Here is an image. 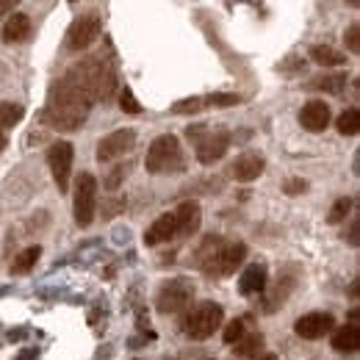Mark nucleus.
<instances>
[{"mask_svg":"<svg viewBox=\"0 0 360 360\" xmlns=\"http://www.w3.org/2000/svg\"><path fill=\"white\" fill-rule=\"evenodd\" d=\"M344 42L349 47V53H360V25L352 22L347 31H344Z\"/></svg>","mask_w":360,"mask_h":360,"instance_id":"32","label":"nucleus"},{"mask_svg":"<svg viewBox=\"0 0 360 360\" xmlns=\"http://www.w3.org/2000/svg\"><path fill=\"white\" fill-rule=\"evenodd\" d=\"M349 211H352V200H349V197H338V200L333 202L330 214H327V222H330V225H338V222L347 219Z\"/></svg>","mask_w":360,"mask_h":360,"instance_id":"28","label":"nucleus"},{"mask_svg":"<svg viewBox=\"0 0 360 360\" xmlns=\"http://www.w3.org/2000/svg\"><path fill=\"white\" fill-rule=\"evenodd\" d=\"M89 94L78 89L70 78H61L53 89H50V97H47V108H45V122L56 131H78L86 117L91 111Z\"/></svg>","mask_w":360,"mask_h":360,"instance_id":"1","label":"nucleus"},{"mask_svg":"<svg viewBox=\"0 0 360 360\" xmlns=\"http://www.w3.org/2000/svg\"><path fill=\"white\" fill-rule=\"evenodd\" d=\"M202 103H205V108L208 105H214V108H230V105H238L241 97L238 94H230V91H214V94H205Z\"/></svg>","mask_w":360,"mask_h":360,"instance_id":"27","label":"nucleus"},{"mask_svg":"<svg viewBox=\"0 0 360 360\" xmlns=\"http://www.w3.org/2000/svg\"><path fill=\"white\" fill-rule=\"evenodd\" d=\"M136 144V131L134 128H120L114 134L103 136L97 144V161L100 164H114L120 158H125Z\"/></svg>","mask_w":360,"mask_h":360,"instance_id":"12","label":"nucleus"},{"mask_svg":"<svg viewBox=\"0 0 360 360\" xmlns=\"http://www.w3.org/2000/svg\"><path fill=\"white\" fill-rule=\"evenodd\" d=\"M31 28H34L31 17H28L25 11H14V14H8V20H6L0 37H3L6 45H17V42H25V39L31 37Z\"/></svg>","mask_w":360,"mask_h":360,"instance_id":"19","label":"nucleus"},{"mask_svg":"<svg viewBox=\"0 0 360 360\" xmlns=\"http://www.w3.org/2000/svg\"><path fill=\"white\" fill-rule=\"evenodd\" d=\"M128 175V167H114V172H111V178L105 180V188L108 191H117L120 188V183H122V178Z\"/></svg>","mask_w":360,"mask_h":360,"instance_id":"34","label":"nucleus"},{"mask_svg":"<svg viewBox=\"0 0 360 360\" xmlns=\"http://www.w3.org/2000/svg\"><path fill=\"white\" fill-rule=\"evenodd\" d=\"M120 108H122L125 114H141V105H139V100H136L134 91L128 89V86L120 91Z\"/></svg>","mask_w":360,"mask_h":360,"instance_id":"31","label":"nucleus"},{"mask_svg":"<svg viewBox=\"0 0 360 360\" xmlns=\"http://www.w3.org/2000/svg\"><path fill=\"white\" fill-rule=\"evenodd\" d=\"M333 349L335 352H358L360 347V324H347L333 333Z\"/></svg>","mask_w":360,"mask_h":360,"instance_id":"21","label":"nucleus"},{"mask_svg":"<svg viewBox=\"0 0 360 360\" xmlns=\"http://www.w3.org/2000/svg\"><path fill=\"white\" fill-rule=\"evenodd\" d=\"M64 78H70L84 94H89L91 103L108 100V97L117 91V70H114L111 61L103 58V56L81 58L78 64H72V67L67 70Z\"/></svg>","mask_w":360,"mask_h":360,"instance_id":"3","label":"nucleus"},{"mask_svg":"<svg viewBox=\"0 0 360 360\" xmlns=\"http://www.w3.org/2000/svg\"><path fill=\"white\" fill-rule=\"evenodd\" d=\"M305 188H308V180H302V178H288L285 183H283V191L291 194V197L305 194Z\"/></svg>","mask_w":360,"mask_h":360,"instance_id":"33","label":"nucleus"},{"mask_svg":"<svg viewBox=\"0 0 360 360\" xmlns=\"http://www.w3.org/2000/svg\"><path fill=\"white\" fill-rule=\"evenodd\" d=\"M222 324H225V311H222V305H217V302L208 300V302L194 305L188 314L183 316L180 330H183V335L191 338V341H205V338H211Z\"/></svg>","mask_w":360,"mask_h":360,"instance_id":"5","label":"nucleus"},{"mask_svg":"<svg viewBox=\"0 0 360 360\" xmlns=\"http://www.w3.org/2000/svg\"><path fill=\"white\" fill-rule=\"evenodd\" d=\"M39 255H42V247H39V244H37V247L22 250V252H20V255L11 261V274H28V271L37 266Z\"/></svg>","mask_w":360,"mask_h":360,"instance_id":"24","label":"nucleus"},{"mask_svg":"<svg viewBox=\"0 0 360 360\" xmlns=\"http://www.w3.org/2000/svg\"><path fill=\"white\" fill-rule=\"evenodd\" d=\"M258 360H277V355H271V352H266V355H261Z\"/></svg>","mask_w":360,"mask_h":360,"instance_id":"39","label":"nucleus"},{"mask_svg":"<svg viewBox=\"0 0 360 360\" xmlns=\"http://www.w3.org/2000/svg\"><path fill=\"white\" fill-rule=\"evenodd\" d=\"M335 330V319L333 314H324V311H314V314L300 316L294 321V333L305 341H316V338H324L327 333Z\"/></svg>","mask_w":360,"mask_h":360,"instance_id":"13","label":"nucleus"},{"mask_svg":"<svg viewBox=\"0 0 360 360\" xmlns=\"http://www.w3.org/2000/svg\"><path fill=\"white\" fill-rule=\"evenodd\" d=\"M3 14H14V3L11 0H0V17Z\"/></svg>","mask_w":360,"mask_h":360,"instance_id":"36","label":"nucleus"},{"mask_svg":"<svg viewBox=\"0 0 360 360\" xmlns=\"http://www.w3.org/2000/svg\"><path fill=\"white\" fill-rule=\"evenodd\" d=\"M191 300H194V283L186 280V277H172V280H167V283L158 288V294H155V308H158V314L172 316V314L186 311V308L191 305Z\"/></svg>","mask_w":360,"mask_h":360,"instance_id":"7","label":"nucleus"},{"mask_svg":"<svg viewBox=\"0 0 360 360\" xmlns=\"http://www.w3.org/2000/svg\"><path fill=\"white\" fill-rule=\"evenodd\" d=\"M335 128H338V134H341V136H355V134H358V131H360V111H358V108H347V111L338 117Z\"/></svg>","mask_w":360,"mask_h":360,"instance_id":"26","label":"nucleus"},{"mask_svg":"<svg viewBox=\"0 0 360 360\" xmlns=\"http://www.w3.org/2000/svg\"><path fill=\"white\" fill-rule=\"evenodd\" d=\"M72 161H75V147L70 141H53L47 150V164L58 191L64 194L70 188V175H72Z\"/></svg>","mask_w":360,"mask_h":360,"instance_id":"11","label":"nucleus"},{"mask_svg":"<svg viewBox=\"0 0 360 360\" xmlns=\"http://www.w3.org/2000/svg\"><path fill=\"white\" fill-rule=\"evenodd\" d=\"M347 84H349L347 72H324V75L311 78V81L305 84V89L324 91V94H341V91L347 89Z\"/></svg>","mask_w":360,"mask_h":360,"instance_id":"20","label":"nucleus"},{"mask_svg":"<svg viewBox=\"0 0 360 360\" xmlns=\"http://www.w3.org/2000/svg\"><path fill=\"white\" fill-rule=\"evenodd\" d=\"M72 208H75V225L78 227H89L94 222V214H97V180L89 172H81L75 178Z\"/></svg>","mask_w":360,"mask_h":360,"instance_id":"8","label":"nucleus"},{"mask_svg":"<svg viewBox=\"0 0 360 360\" xmlns=\"http://www.w3.org/2000/svg\"><path fill=\"white\" fill-rule=\"evenodd\" d=\"M264 169H266V158H264L261 153H244V155H238V158L233 161V167H230L233 178L238 180V183H252V180H258L264 175Z\"/></svg>","mask_w":360,"mask_h":360,"instance_id":"15","label":"nucleus"},{"mask_svg":"<svg viewBox=\"0 0 360 360\" xmlns=\"http://www.w3.org/2000/svg\"><path fill=\"white\" fill-rule=\"evenodd\" d=\"M269 285V269L264 264H250L238 277V294L241 297H258Z\"/></svg>","mask_w":360,"mask_h":360,"instance_id":"16","label":"nucleus"},{"mask_svg":"<svg viewBox=\"0 0 360 360\" xmlns=\"http://www.w3.org/2000/svg\"><path fill=\"white\" fill-rule=\"evenodd\" d=\"M233 352H236V358H258V355L264 352V335H261V333L244 335V338L233 347Z\"/></svg>","mask_w":360,"mask_h":360,"instance_id":"23","label":"nucleus"},{"mask_svg":"<svg viewBox=\"0 0 360 360\" xmlns=\"http://www.w3.org/2000/svg\"><path fill=\"white\" fill-rule=\"evenodd\" d=\"M144 167L150 175H169V172H183L186 167V158H183V147H180V139L172 134H161L155 136L147 147V155H144Z\"/></svg>","mask_w":360,"mask_h":360,"instance_id":"4","label":"nucleus"},{"mask_svg":"<svg viewBox=\"0 0 360 360\" xmlns=\"http://www.w3.org/2000/svg\"><path fill=\"white\" fill-rule=\"evenodd\" d=\"M172 238H178V227H175V214L172 211L169 214H161L153 225L147 227V233H144V244L147 247H158V244H167Z\"/></svg>","mask_w":360,"mask_h":360,"instance_id":"18","label":"nucleus"},{"mask_svg":"<svg viewBox=\"0 0 360 360\" xmlns=\"http://www.w3.org/2000/svg\"><path fill=\"white\" fill-rule=\"evenodd\" d=\"M172 214H175L178 238H188V236H194V233L200 230V225H202V208H200V202H197V200H186V202H180Z\"/></svg>","mask_w":360,"mask_h":360,"instance_id":"14","label":"nucleus"},{"mask_svg":"<svg viewBox=\"0 0 360 360\" xmlns=\"http://www.w3.org/2000/svg\"><path fill=\"white\" fill-rule=\"evenodd\" d=\"M308 56H311V61L321 64V67H341V64H347V56L330 45H314Z\"/></svg>","mask_w":360,"mask_h":360,"instance_id":"22","label":"nucleus"},{"mask_svg":"<svg viewBox=\"0 0 360 360\" xmlns=\"http://www.w3.org/2000/svg\"><path fill=\"white\" fill-rule=\"evenodd\" d=\"M6 147H8V139H6V134H3V131H0V153H3V150H6Z\"/></svg>","mask_w":360,"mask_h":360,"instance_id":"38","label":"nucleus"},{"mask_svg":"<svg viewBox=\"0 0 360 360\" xmlns=\"http://www.w3.org/2000/svg\"><path fill=\"white\" fill-rule=\"evenodd\" d=\"M14 360H37V349H25V352H20Z\"/></svg>","mask_w":360,"mask_h":360,"instance_id":"37","label":"nucleus"},{"mask_svg":"<svg viewBox=\"0 0 360 360\" xmlns=\"http://www.w3.org/2000/svg\"><path fill=\"white\" fill-rule=\"evenodd\" d=\"M100 31H103V20H100L97 11H86V14L75 17L72 25L67 28V50L81 53V50L91 47L94 42H97Z\"/></svg>","mask_w":360,"mask_h":360,"instance_id":"10","label":"nucleus"},{"mask_svg":"<svg viewBox=\"0 0 360 360\" xmlns=\"http://www.w3.org/2000/svg\"><path fill=\"white\" fill-rule=\"evenodd\" d=\"M300 125L308 131V134H321L327 125H330V105L324 100H311L302 105L300 111Z\"/></svg>","mask_w":360,"mask_h":360,"instance_id":"17","label":"nucleus"},{"mask_svg":"<svg viewBox=\"0 0 360 360\" xmlns=\"http://www.w3.org/2000/svg\"><path fill=\"white\" fill-rule=\"evenodd\" d=\"M297 283H300V269H297V266H283V269L277 271V280H274L271 285H266V291H264V305H261V311H264V314L280 311V308L288 302V297L294 294Z\"/></svg>","mask_w":360,"mask_h":360,"instance_id":"9","label":"nucleus"},{"mask_svg":"<svg viewBox=\"0 0 360 360\" xmlns=\"http://www.w3.org/2000/svg\"><path fill=\"white\" fill-rule=\"evenodd\" d=\"M186 136L194 141V155L202 167H214L217 161H222L230 147V131H211L205 125H191Z\"/></svg>","mask_w":360,"mask_h":360,"instance_id":"6","label":"nucleus"},{"mask_svg":"<svg viewBox=\"0 0 360 360\" xmlns=\"http://www.w3.org/2000/svg\"><path fill=\"white\" fill-rule=\"evenodd\" d=\"M244 333H247V324H244V319H233V321H230V324L225 327L222 338H225V344H238V341L244 338Z\"/></svg>","mask_w":360,"mask_h":360,"instance_id":"30","label":"nucleus"},{"mask_svg":"<svg viewBox=\"0 0 360 360\" xmlns=\"http://www.w3.org/2000/svg\"><path fill=\"white\" fill-rule=\"evenodd\" d=\"M205 108V103H202V97H186V100H180L172 105V114H200Z\"/></svg>","mask_w":360,"mask_h":360,"instance_id":"29","label":"nucleus"},{"mask_svg":"<svg viewBox=\"0 0 360 360\" xmlns=\"http://www.w3.org/2000/svg\"><path fill=\"white\" fill-rule=\"evenodd\" d=\"M360 219L358 217H352V225H349V236H344V238H349V244H352V247H358L360 244Z\"/></svg>","mask_w":360,"mask_h":360,"instance_id":"35","label":"nucleus"},{"mask_svg":"<svg viewBox=\"0 0 360 360\" xmlns=\"http://www.w3.org/2000/svg\"><path fill=\"white\" fill-rule=\"evenodd\" d=\"M247 247L241 241H227L225 236H205L194 250V266L205 277H230L244 264Z\"/></svg>","mask_w":360,"mask_h":360,"instance_id":"2","label":"nucleus"},{"mask_svg":"<svg viewBox=\"0 0 360 360\" xmlns=\"http://www.w3.org/2000/svg\"><path fill=\"white\" fill-rule=\"evenodd\" d=\"M25 117V108L20 103H11V100H0V125L3 128H14L20 125Z\"/></svg>","mask_w":360,"mask_h":360,"instance_id":"25","label":"nucleus"}]
</instances>
